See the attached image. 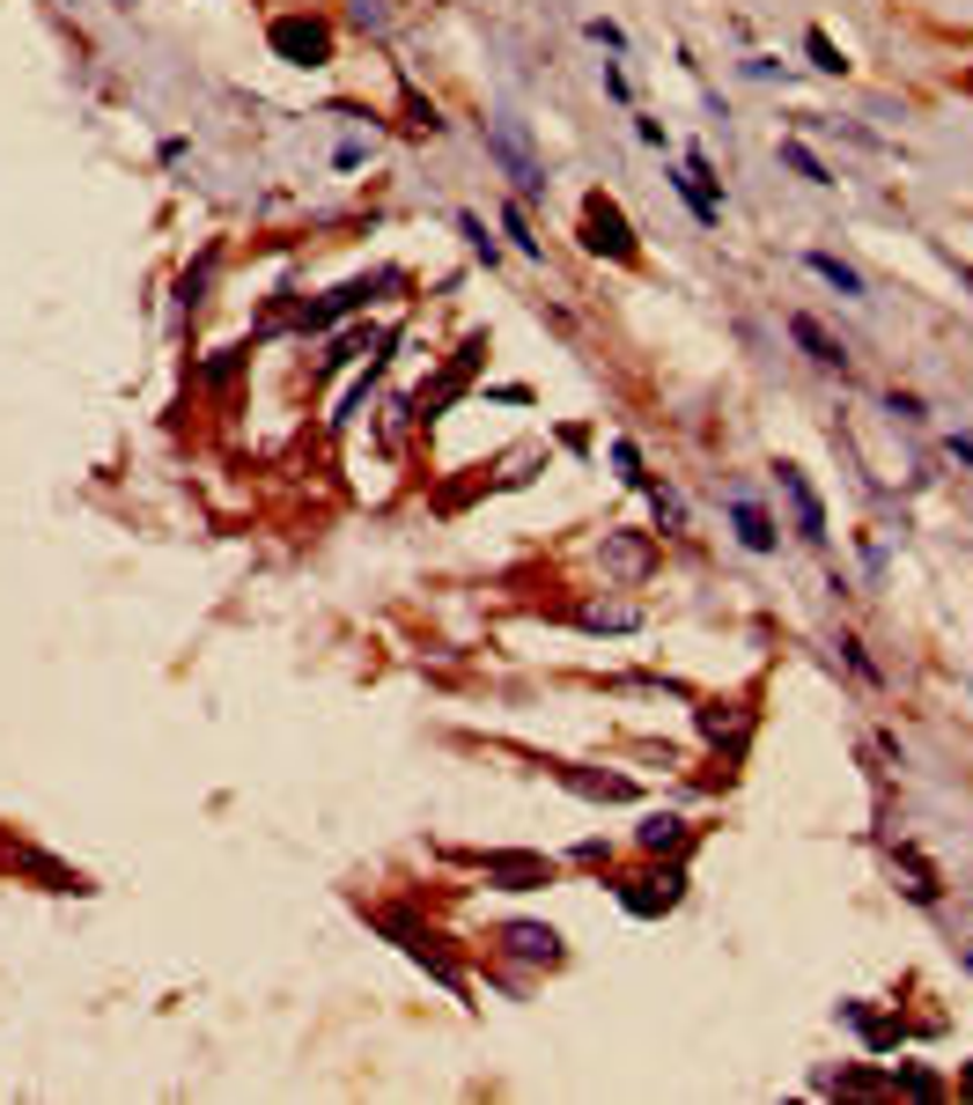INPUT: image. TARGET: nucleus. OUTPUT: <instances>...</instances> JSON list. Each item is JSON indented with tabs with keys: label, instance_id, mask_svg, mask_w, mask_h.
<instances>
[{
	"label": "nucleus",
	"instance_id": "obj_1",
	"mask_svg": "<svg viewBox=\"0 0 973 1105\" xmlns=\"http://www.w3.org/2000/svg\"><path fill=\"white\" fill-rule=\"evenodd\" d=\"M582 244L598 251V258H612V266H635V258H642V244H635V229H627L620 200H605V192H590V200H582Z\"/></svg>",
	"mask_w": 973,
	"mask_h": 1105
},
{
	"label": "nucleus",
	"instance_id": "obj_2",
	"mask_svg": "<svg viewBox=\"0 0 973 1105\" xmlns=\"http://www.w3.org/2000/svg\"><path fill=\"white\" fill-rule=\"evenodd\" d=\"M479 141H487V155H495V163L517 178V200H539V192H546V163L531 155V141H524L517 125L487 119V125H479Z\"/></svg>",
	"mask_w": 973,
	"mask_h": 1105
},
{
	"label": "nucleus",
	"instance_id": "obj_3",
	"mask_svg": "<svg viewBox=\"0 0 973 1105\" xmlns=\"http://www.w3.org/2000/svg\"><path fill=\"white\" fill-rule=\"evenodd\" d=\"M273 52H281V60L288 67H325L332 60V30L317 16H273Z\"/></svg>",
	"mask_w": 973,
	"mask_h": 1105
},
{
	"label": "nucleus",
	"instance_id": "obj_4",
	"mask_svg": "<svg viewBox=\"0 0 973 1105\" xmlns=\"http://www.w3.org/2000/svg\"><path fill=\"white\" fill-rule=\"evenodd\" d=\"M479 354H487V339H465V347L450 354V368H443V376H435V384H420L414 391V420H435V413L450 406L457 391L473 384V368H479Z\"/></svg>",
	"mask_w": 973,
	"mask_h": 1105
},
{
	"label": "nucleus",
	"instance_id": "obj_5",
	"mask_svg": "<svg viewBox=\"0 0 973 1105\" xmlns=\"http://www.w3.org/2000/svg\"><path fill=\"white\" fill-rule=\"evenodd\" d=\"M376 287H398V273H369V281H347V287H332L325 303H303V317H295V325H303V332H325V325H339V317H354V310L369 303Z\"/></svg>",
	"mask_w": 973,
	"mask_h": 1105
},
{
	"label": "nucleus",
	"instance_id": "obj_6",
	"mask_svg": "<svg viewBox=\"0 0 973 1105\" xmlns=\"http://www.w3.org/2000/svg\"><path fill=\"white\" fill-rule=\"evenodd\" d=\"M774 487L789 494V516H797V538L804 546H827V509H819V494H811V479L797 465H774Z\"/></svg>",
	"mask_w": 973,
	"mask_h": 1105
},
{
	"label": "nucleus",
	"instance_id": "obj_7",
	"mask_svg": "<svg viewBox=\"0 0 973 1105\" xmlns=\"http://www.w3.org/2000/svg\"><path fill=\"white\" fill-rule=\"evenodd\" d=\"M479 870H487L501 892H539V884H554V862H546V855H509V848L479 855Z\"/></svg>",
	"mask_w": 973,
	"mask_h": 1105
},
{
	"label": "nucleus",
	"instance_id": "obj_8",
	"mask_svg": "<svg viewBox=\"0 0 973 1105\" xmlns=\"http://www.w3.org/2000/svg\"><path fill=\"white\" fill-rule=\"evenodd\" d=\"M679 892H686L679 870H663V878H627V884H620V906L649 921V914H671V906H679Z\"/></svg>",
	"mask_w": 973,
	"mask_h": 1105
},
{
	"label": "nucleus",
	"instance_id": "obj_9",
	"mask_svg": "<svg viewBox=\"0 0 973 1105\" xmlns=\"http://www.w3.org/2000/svg\"><path fill=\"white\" fill-rule=\"evenodd\" d=\"M730 524H738V546H746V552H774V546H782L774 516H767L752 494H730Z\"/></svg>",
	"mask_w": 973,
	"mask_h": 1105
},
{
	"label": "nucleus",
	"instance_id": "obj_10",
	"mask_svg": "<svg viewBox=\"0 0 973 1105\" xmlns=\"http://www.w3.org/2000/svg\"><path fill=\"white\" fill-rule=\"evenodd\" d=\"M789 332H797V347H804L819 368H841V376H849V347H841V339H833L819 317H804V310H797V317H789Z\"/></svg>",
	"mask_w": 973,
	"mask_h": 1105
},
{
	"label": "nucleus",
	"instance_id": "obj_11",
	"mask_svg": "<svg viewBox=\"0 0 973 1105\" xmlns=\"http://www.w3.org/2000/svg\"><path fill=\"white\" fill-rule=\"evenodd\" d=\"M501 943H509L517 959H531V965H560V936L546 929V921H509V929H501Z\"/></svg>",
	"mask_w": 973,
	"mask_h": 1105
},
{
	"label": "nucleus",
	"instance_id": "obj_12",
	"mask_svg": "<svg viewBox=\"0 0 973 1105\" xmlns=\"http://www.w3.org/2000/svg\"><path fill=\"white\" fill-rule=\"evenodd\" d=\"M554 774L568 781L576 797H590V803H627V797H635V781H627V774H590V767H554Z\"/></svg>",
	"mask_w": 973,
	"mask_h": 1105
},
{
	"label": "nucleus",
	"instance_id": "obj_13",
	"mask_svg": "<svg viewBox=\"0 0 973 1105\" xmlns=\"http://www.w3.org/2000/svg\"><path fill=\"white\" fill-rule=\"evenodd\" d=\"M635 840H642L649 855H679L686 840H693V825H686L679 811H649V819H642V833H635Z\"/></svg>",
	"mask_w": 973,
	"mask_h": 1105
},
{
	"label": "nucleus",
	"instance_id": "obj_14",
	"mask_svg": "<svg viewBox=\"0 0 973 1105\" xmlns=\"http://www.w3.org/2000/svg\"><path fill=\"white\" fill-rule=\"evenodd\" d=\"M605 568L649 575V568H657V552H649V538H635V531H605Z\"/></svg>",
	"mask_w": 973,
	"mask_h": 1105
},
{
	"label": "nucleus",
	"instance_id": "obj_15",
	"mask_svg": "<svg viewBox=\"0 0 973 1105\" xmlns=\"http://www.w3.org/2000/svg\"><path fill=\"white\" fill-rule=\"evenodd\" d=\"M892 862H900V878H908V900H914V906H936V900H944V884H936V870H930L922 855L892 848Z\"/></svg>",
	"mask_w": 973,
	"mask_h": 1105
},
{
	"label": "nucleus",
	"instance_id": "obj_16",
	"mask_svg": "<svg viewBox=\"0 0 973 1105\" xmlns=\"http://www.w3.org/2000/svg\"><path fill=\"white\" fill-rule=\"evenodd\" d=\"M635 605H582V627H590V635H627V627H635Z\"/></svg>",
	"mask_w": 973,
	"mask_h": 1105
},
{
	"label": "nucleus",
	"instance_id": "obj_17",
	"mask_svg": "<svg viewBox=\"0 0 973 1105\" xmlns=\"http://www.w3.org/2000/svg\"><path fill=\"white\" fill-rule=\"evenodd\" d=\"M811 273H819L827 287H841V295H863V273H855V266H841L833 251H811Z\"/></svg>",
	"mask_w": 973,
	"mask_h": 1105
},
{
	"label": "nucleus",
	"instance_id": "obj_18",
	"mask_svg": "<svg viewBox=\"0 0 973 1105\" xmlns=\"http://www.w3.org/2000/svg\"><path fill=\"white\" fill-rule=\"evenodd\" d=\"M642 494H649V509H657V524L663 531H686V501L671 487H663V479H642Z\"/></svg>",
	"mask_w": 973,
	"mask_h": 1105
},
{
	"label": "nucleus",
	"instance_id": "obj_19",
	"mask_svg": "<svg viewBox=\"0 0 973 1105\" xmlns=\"http://www.w3.org/2000/svg\"><path fill=\"white\" fill-rule=\"evenodd\" d=\"M501 229H509V244H517L524 258H546V244L531 236V222H524V200H509V206H501Z\"/></svg>",
	"mask_w": 973,
	"mask_h": 1105
},
{
	"label": "nucleus",
	"instance_id": "obj_20",
	"mask_svg": "<svg viewBox=\"0 0 973 1105\" xmlns=\"http://www.w3.org/2000/svg\"><path fill=\"white\" fill-rule=\"evenodd\" d=\"M701 730H708V737H746V708H730V700H708V708H701Z\"/></svg>",
	"mask_w": 973,
	"mask_h": 1105
},
{
	"label": "nucleus",
	"instance_id": "obj_21",
	"mask_svg": "<svg viewBox=\"0 0 973 1105\" xmlns=\"http://www.w3.org/2000/svg\"><path fill=\"white\" fill-rule=\"evenodd\" d=\"M782 163L797 170V178H804V184H833V178H827V163H819V155H811L804 141H782Z\"/></svg>",
	"mask_w": 973,
	"mask_h": 1105
},
{
	"label": "nucleus",
	"instance_id": "obj_22",
	"mask_svg": "<svg viewBox=\"0 0 973 1105\" xmlns=\"http://www.w3.org/2000/svg\"><path fill=\"white\" fill-rule=\"evenodd\" d=\"M457 236H465V244H473V258H487V266L501 258V244L487 236V222H479V214H457Z\"/></svg>",
	"mask_w": 973,
	"mask_h": 1105
},
{
	"label": "nucleus",
	"instance_id": "obj_23",
	"mask_svg": "<svg viewBox=\"0 0 973 1105\" xmlns=\"http://www.w3.org/2000/svg\"><path fill=\"white\" fill-rule=\"evenodd\" d=\"M804 52H811V67H819V74H841V67H849L841 52H833V38H827V30H804Z\"/></svg>",
	"mask_w": 973,
	"mask_h": 1105
},
{
	"label": "nucleus",
	"instance_id": "obj_24",
	"mask_svg": "<svg viewBox=\"0 0 973 1105\" xmlns=\"http://www.w3.org/2000/svg\"><path fill=\"white\" fill-rule=\"evenodd\" d=\"M892 1091H908V1098H944V1084L922 1076V1068H892Z\"/></svg>",
	"mask_w": 973,
	"mask_h": 1105
},
{
	"label": "nucleus",
	"instance_id": "obj_25",
	"mask_svg": "<svg viewBox=\"0 0 973 1105\" xmlns=\"http://www.w3.org/2000/svg\"><path fill=\"white\" fill-rule=\"evenodd\" d=\"M612 472H620L627 487H642V479H649V472H642V450H635L627 435H620V443H612Z\"/></svg>",
	"mask_w": 973,
	"mask_h": 1105
},
{
	"label": "nucleus",
	"instance_id": "obj_26",
	"mask_svg": "<svg viewBox=\"0 0 973 1105\" xmlns=\"http://www.w3.org/2000/svg\"><path fill=\"white\" fill-rule=\"evenodd\" d=\"M406 125H414V133H443V119H435V103L420 97V89H406Z\"/></svg>",
	"mask_w": 973,
	"mask_h": 1105
},
{
	"label": "nucleus",
	"instance_id": "obj_27",
	"mask_svg": "<svg viewBox=\"0 0 973 1105\" xmlns=\"http://www.w3.org/2000/svg\"><path fill=\"white\" fill-rule=\"evenodd\" d=\"M582 30H590V44H605V52H627V30H620V22L590 16V22H582Z\"/></svg>",
	"mask_w": 973,
	"mask_h": 1105
},
{
	"label": "nucleus",
	"instance_id": "obj_28",
	"mask_svg": "<svg viewBox=\"0 0 973 1105\" xmlns=\"http://www.w3.org/2000/svg\"><path fill=\"white\" fill-rule=\"evenodd\" d=\"M959 1098H973V1068H966V1076H959Z\"/></svg>",
	"mask_w": 973,
	"mask_h": 1105
},
{
	"label": "nucleus",
	"instance_id": "obj_29",
	"mask_svg": "<svg viewBox=\"0 0 973 1105\" xmlns=\"http://www.w3.org/2000/svg\"><path fill=\"white\" fill-rule=\"evenodd\" d=\"M959 89H966V97H973V67H966V74H959Z\"/></svg>",
	"mask_w": 973,
	"mask_h": 1105
},
{
	"label": "nucleus",
	"instance_id": "obj_30",
	"mask_svg": "<svg viewBox=\"0 0 973 1105\" xmlns=\"http://www.w3.org/2000/svg\"><path fill=\"white\" fill-rule=\"evenodd\" d=\"M959 281H966V295H973V266H959Z\"/></svg>",
	"mask_w": 973,
	"mask_h": 1105
},
{
	"label": "nucleus",
	"instance_id": "obj_31",
	"mask_svg": "<svg viewBox=\"0 0 973 1105\" xmlns=\"http://www.w3.org/2000/svg\"><path fill=\"white\" fill-rule=\"evenodd\" d=\"M119 8H133V0H119Z\"/></svg>",
	"mask_w": 973,
	"mask_h": 1105
},
{
	"label": "nucleus",
	"instance_id": "obj_32",
	"mask_svg": "<svg viewBox=\"0 0 973 1105\" xmlns=\"http://www.w3.org/2000/svg\"><path fill=\"white\" fill-rule=\"evenodd\" d=\"M966 965H973V959H966Z\"/></svg>",
	"mask_w": 973,
	"mask_h": 1105
}]
</instances>
